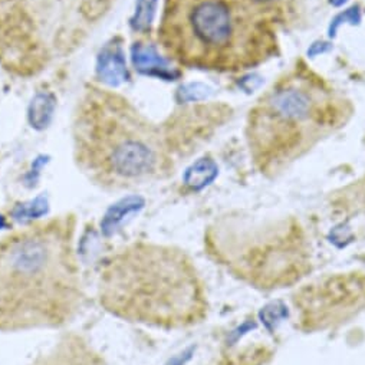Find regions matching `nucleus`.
<instances>
[{"instance_id":"1","label":"nucleus","mask_w":365,"mask_h":365,"mask_svg":"<svg viewBox=\"0 0 365 365\" xmlns=\"http://www.w3.org/2000/svg\"><path fill=\"white\" fill-rule=\"evenodd\" d=\"M73 223L53 219L0 240V331L55 328L82 301Z\"/></svg>"},{"instance_id":"2","label":"nucleus","mask_w":365,"mask_h":365,"mask_svg":"<svg viewBox=\"0 0 365 365\" xmlns=\"http://www.w3.org/2000/svg\"><path fill=\"white\" fill-rule=\"evenodd\" d=\"M101 305L117 318L160 329L200 324L206 285L185 250L140 242L113 255L100 278Z\"/></svg>"},{"instance_id":"3","label":"nucleus","mask_w":365,"mask_h":365,"mask_svg":"<svg viewBox=\"0 0 365 365\" xmlns=\"http://www.w3.org/2000/svg\"><path fill=\"white\" fill-rule=\"evenodd\" d=\"M279 22L252 0H164L158 42L186 68L239 72L275 53Z\"/></svg>"},{"instance_id":"4","label":"nucleus","mask_w":365,"mask_h":365,"mask_svg":"<svg viewBox=\"0 0 365 365\" xmlns=\"http://www.w3.org/2000/svg\"><path fill=\"white\" fill-rule=\"evenodd\" d=\"M81 168L98 185L125 189L158 175L165 157L154 130L130 103L93 88L78 107L73 127Z\"/></svg>"},{"instance_id":"5","label":"nucleus","mask_w":365,"mask_h":365,"mask_svg":"<svg viewBox=\"0 0 365 365\" xmlns=\"http://www.w3.org/2000/svg\"><path fill=\"white\" fill-rule=\"evenodd\" d=\"M331 97L309 79L273 88L250 113L249 145L257 168L275 174L299 158L332 121Z\"/></svg>"},{"instance_id":"6","label":"nucleus","mask_w":365,"mask_h":365,"mask_svg":"<svg viewBox=\"0 0 365 365\" xmlns=\"http://www.w3.org/2000/svg\"><path fill=\"white\" fill-rule=\"evenodd\" d=\"M210 257L232 277L259 291L299 284L312 267L309 240L292 226H219L205 240Z\"/></svg>"},{"instance_id":"7","label":"nucleus","mask_w":365,"mask_h":365,"mask_svg":"<svg viewBox=\"0 0 365 365\" xmlns=\"http://www.w3.org/2000/svg\"><path fill=\"white\" fill-rule=\"evenodd\" d=\"M297 327L324 331L365 309V273H335L307 285L294 297Z\"/></svg>"},{"instance_id":"8","label":"nucleus","mask_w":365,"mask_h":365,"mask_svg":"<svg viewBox=\"0 0 365 365\" xmlns=\"http://www.w3.org/2000/svg\"><path fill=\"white\" fill-rule=\"evenodd\" d=\"M133 63L135 69L143 75L157 76L167 81H173L178 76V72L170 68L167 61L153 45L135 43L133 48Z\"/></svg>"},{"instance_id":"9","label":"nucleus","mask_w":365,"mask_h":365,"mask_svg":"<svg viewBox=\"0 0 365 365\" xmlns=\"http://www.w3.org/2000/svg\"><path fill=\"white\" fill-rule=\"evenodd\" d=\"M97 73L100 79L110 86H118L120 83L127 81L128 75L124 52L121 45L115 41L106 45L101 51L97 63Z\"/></svg>"},{"instance_id":"10","label":"nucleus","mask_w":365,"mask_h":365,"mask_svg":"<svg viewBox=\"0 0 365 365\" xmlns=\"http://www.w3.org/2000/svg\"><path fill=\"white\" fill-rule=\"evenodd\" d=\"M219 168L210 158H202L187 168L185 182L193 190H202L217 177Z\"/></svg>"},{"instance_id":"11","label":"nucleus","mask_w":365,"mask_h":365,"mask_svg":"<svg viewBox=\"0 0 365 365\" xmlns=\"http://www.w3.org/2000/svg\"><path fill=\"white\" fill-rule=\"evenodd\" d=\"M144 206V202L140 197H127L114 205L110 212L106 215V219L101 223L103 230L108 235L125 219V216L138 212Z\"/></svg>"},{"instance_id":"12","label":"nucleus","mask_w":365,"mask_h":365,"mask_svg":"<svg viewBox=\"0 0 365 365\" xmlns=\"http://www.w3.org/2000/svg\"><path fill=\"white\" fill-rule=\"evenodd\" d=\"M53 108H55V100L51 94H48V93L36 94L29 107L31 125L38 130L45 128L52 118Z\"/></svg>"},{"instance_id":"13","label":"nucleus","mask_w":365,"mask_h":365,"mask_svg":"<svg viewBox=\"0 0 365 365\" xmlns=\"http://www.w3.org/2000/svg\"><path fill=\"white\" fill-rule=\"evenodd\" d=\"M157 5H158V0H137L134 16L130 21L131 28L135 32L144 34V32L150 31L154 16H155Z\"/></svg>"},{"instance_id":"14","label":"nucleus","mask_w":365,"mask_h":365,"mask_svg":"<svg viewBox=\"0 0 365 365\" xmlns=\"http://www.w3.org/2000/svg\"><path fill=\"white\" fill-rule=\"evenodd\" d=\"M48 210V202L45 197H38L34 202L24 203L18 206L14 212V216L18 220H25V219H38L42 215H45Z\"/></svg>"},{"instance_id":"15","label":"nucleus","mask_w":365,"mask_h":365,"mask_svg":"<svg viewBox=\"0 0 365 365\" xmlns=\"http://www.w3.org/2000/svg\"><path fill=\"white\" fill-rule=\"evenodd\" d=\"M212 94V89L203 83H189L186 86H181L178 91V96L181 97L182 103H193L206 100Z\"/></svg>"},{"instance_id":"16","label":"nucleus","mask_w":365,"mask_h":365,"mask_svg":"<svg viewBox=\"0 0 365 365\" xmlns=\"http://www.w3.org/2000/svg\"><path fill=\"white\" fill-rule=\"evenodd\" d=\"M361 22V12H359V8L358 6H352L349 8L348 11H344L342 14H339L332 22H331V26H329V36L331 38H335L339 26L342 24H351V25H358Z\"/></svg>"},{"instance_id":"17","label":"nucleus","mask_w":365,"mask_h":365,"mask_svg":"<svg viewBox=\"0 0 365 365\" xmlns=\"http://www.w3.org/2000/svg\"><path fill=\"white\" fill-rule=\"evenodd\" d=\"M252 2L260 8H264L273 14H277L281 18H284L285 15V11L282 6L287 5V0H252Z\"/></svg>"},{"instance_id":"18","label":"nucleus","mask_w":365,"mask_h":365,"mask_svg":"<svg viewBox=\"0 0 365 365\" xmlns=\"http://www.w3.org/2000/svg\"><path fill=\"white\" fill-rule=\"evenodd\" d=\"M260 83H262V78L257 76V75H249V76H245L240 81V86L243 89H246L247 93H253L256 88L260 86Z\"/></svg>"},{"instance_id":"19","label":"nucleus","mask_w":365,"mask_h":365,"mask_svg":"<svg viewBox=\"0 0 365 365\" xmlns=\"http://www.w3.org/2000/svg\"><path fill=\"white\" fill-rule=\"evenodd\" d=\"M331 49V45L327 43V42H317L314 45H311V48L308 49V56L314 58V56H318L321 53H325Z\"/></svg>"},{"instance_id":"20","label":"nucleus","mask_w":365,"mask_h":365,"mask_svg":"<svg viewBox=\"0 0 365 365\" xmlns=\"http://www.w3.org/2000/svg\"><path fill=\"white\" fill-rule=\"evenodd\" d=\"M329 4H331L332 6H335V8H339V6H342V5L346 4V0H329Z\"/></svg>"},{"instance_id":"21","label":"nucleus","mask_w":365,"mask_h":365,"mask_svg":"<svg viewBox=\"0 0 365 365\" xmlns=\"http://www.w3.org/2000/svg\"><path fill=\"white\" fill-rule=\"evenodd\" d=\"M2 226H5V220H4L2 216H0V227H2Z\"/></svg>"}]
</instances>
